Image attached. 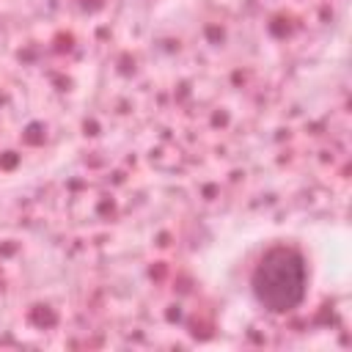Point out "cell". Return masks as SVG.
I'll use <instances>...</instances> for the list:
<instances>
[{
  "mask_svg": "<svg viewBox=\"0 0 352 352\" xmlns=\"http://www.w3.org/2000/svg\"><path fill=\"white\" fill-rule=\"evenodd\" d=\"M256 302L270 314L294 311L308 292V264L297 248L272 245L250 275Z\"/></svg>",
  "mask_w": 352,
  "mask_h": 352,
  "instance_id": "1",
  "label": "cell"
}]
</instances>
